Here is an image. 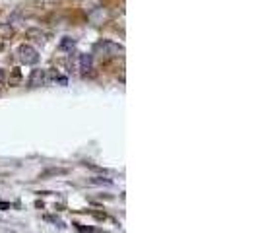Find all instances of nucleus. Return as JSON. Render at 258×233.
Returning a JSON list of instances; mask_svg holds the SVG:
<instances>
[{"label":"nucleus","instance_id":"423d86ee","mask_svg":"<svg viewBox=\"0 0 258 233\" xmlns=\"http://www.w3.org/2000/svg\"><path fill=\"white\" fill-rule=\"evenodd\" d=\"M2 78H4V74H2V70H0V82H2Z\"/></svg>","mask_w":258,"mask_h":233},{"label":"nucleus","instance_id":"7ed1b4c3","mask_svg":"<svg viewBox=\"0 0 258 233\" xmlns=\"http://www.w3.org/2000/svg\"><path fill=\"white\" fill-rule=\"evenodd\" d=\"M49 82H51V74H49V70H33L31 72V78H29V84L31 86H47Z\"/></svg>","mask_w":258,"mask_h":233},{"label":"nucleus","instance_id":"f03ea898","mask_svg":"<svg viewBox=\"0 0 258 233\" xmlns=\"http://www.w3.org/2000/svg\"><path fill=\"white\" fill-rule=\"evenodd\" d=\"M97 49L103 53V55H107V57H120V55H124V49L117 43H113V41H103V43H99Z\"/></svg>","mask_w":258,"mask_h":233},{"label":"nucleus","instance_id":"39448f33","mask_svg":"<svg viewBox=\"0 0 258 233\" xmlns=\"http://www.w3.org/2000/svg\"><path fill=\"white\" fill-rule=\"evenodd\" d=\"M74 45H76V43H74V39H70V37H64V39H62V43H60L62 49H72Z\"/></svg>","mask_w":258,"mask_h":233},{"label":"nucleus","instance_id":"20e7f679","mask_svg":"<svg viewBox=\"0 0 258 233\" xmlns=\"http://www.w3.org/2000/svg\"><path fill=\"white\" fill-rule=\"evenodd\" d=\"M92 66H94V57L92 55H80V70L82 72H90L92 70Z\"/></svg>","mask_w":258,"mask_h":233},{"label":"nucleus","instance_id":"f257e3e1","mask_svg":"<svg viewBox=\"0 0 258 233\" xmlns=\"http://www.w3.org/2000/svg\"><path fill=\"white\" fill-rule=\"evenodd\" d=\"M18 55H20V60L25 62V64H35L39 60V53L31 45H20Z\"/></svg>","mask_w":258,"mask_h":233}]
</instances>
